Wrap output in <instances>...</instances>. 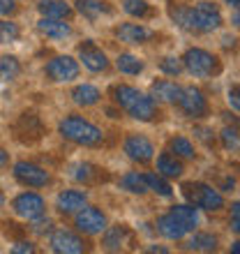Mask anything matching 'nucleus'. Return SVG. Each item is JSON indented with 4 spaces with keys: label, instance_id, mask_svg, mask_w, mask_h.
<instances>
[{
    "label": "nucleus",
    "instance_id": "obj_26",
    "mask_svg": "<svg viewBox=\"0 0 240 254\" xmlns=\"http://www.w3.org/2000/svg\"><path fill=\"white\" fill-rule=\"evenodd\" d=\"M169 150L176 157H182V160H194V155H196L192 141L187 139V136H174V139L169 141Z\"/></svg>",
    "mask_w": 240,
    "mask_h": 254
},
{
    "label": "nucleus",
    "instance_id": "obj_30",
    "mask_svg": "<svg viewBox=\"0 0 240 254\" xmlns=\"http://www.w3.org/2000/svg\"><path fill=\"white\" fill-rule=\"evenodd\" d=\"M107 234H104V248L107 250H120L122 248V243H125V229L122 227H111V229H104Z\"/></svg>",
    "mask_w": 240,
    "mask_h": 254
},
{
    "label": "nucleus",
    "instance_id": "obj_13",
    "mask_svg": "<svg viewBox=\"0 0 240 254\" xmlns=\"http://www.w3.org/2000/svg\"><path fill=\"white\" fill-rule=\"evenodd\" d=\"M79 61L83 63V67L90 69V72H104L109 67L107 54H104L102 49L95 47L93 42H86V44L79 47Z\"/></svg>",
    "mask_w": 240,
    "mask_h": 254
},
{
    "label": "nucleus",
    "instance_id": "obj_20",
    "mask_svg": "<svg viewBox=\"0 0 240 254\" xmlns=\"http://www.w3.org/2000/svg\"><path fill=\"white\" fill-rule=\"evenodd\" d=\"M182 171H185V169H182V164H180V160L176 155L162 153L160 157H157V174L164 176V178H180Z\"/></svg>",
    "mask_w": 240,
    "mask_h": 254
},
{
    "label": "nucleus",
    "instance_id": "obj_29",
    "mask_svg": "<svg viewBox=\"0 0 240 254\" xmlns=\"http://www.w3.org/2000/svg\"><path fill=\"white\" fill-rule=\"evenodd\" d=\"M143 178H146L148 190L157 192L160 196H171V194H174L171 185H169V183L164 181V176H160V174H143Z\"/></svg>",
    "mask_w": 240,
    "mask_h": 254
},
{
    "label": "nucleus",
    "instance_id": "obj_19",
    "mask_svg": "<svg viewBox=\"0 0 240 254\" xmlns=\"http://www.w3.org/2000/svg\"><path fill=\"white\" fill-rule=\"evenodd\" d=\"M42 16H47V19H62L67 21L72 16V7L67 5L65 0H40V5H37Z\"/></svg>",
    "mask_w": 240,
    "mask_h": 254
},
{
    "label": "nucleus",
    "instance_id": "obj_42",
    "mask_svg": "<svg viewBox=\"0 0 240 254\" xmlns=\"http://www.w3.org/2000/svg\"><path fill=\"white\" fill-rule=\"evenodd\" d=\"M196 134H199V136H201V139H203V141H206V143H210V139H208V134H210V132H208V129H203V127H199V129H196Z\"/></svg>",
    "mask_w": 240,
    "mask_h": 254
},
{
    "label": "nucleus",
    "instance_id": "obj_39",
    "mask_svg": "<svg viewBox=\"0 0 240 254\" xmlns=\"http://www.w3.org/2000/svg\"><path fill=\"white\" fill-rule=\"evenodd\" d=\"M229 102H231V107L234 111H240V100H238V86H234L229 90Z\"/></svg>",
    "mask_w": 240,
    "mask_h": 254
},
{
    "label": "nucleus",
    "instance_id": "obj_44",
    "mask_svg": "<svg viewBox=\"0 0 240 254\" xmlns=\"http://www.w3.org/2000/svg\"><path fill=\"white\" fill-rule=\"evenodd\" d=\"M224 2H227L231 9H238V5H240V0H224Z\"/></svg>",
    "mask_w": 240,
    "mask_h": 254
},
{
    "label": "nucleus",
    "instance_id": "obj_45",
    "mask_svg": "<svg viewBox=\"0 0 240 254\" xmlns=\"http://www.w3.org/2000/svg\"><path fill=\"white\" fill-rule=\"evenodd\" d=\"M150 252H169L167 248H150Z\"/></svg>",
    "mask_w": 240,
    "mask_h": 254
},
{
    "label": "nucleus",
    "instance_id": "obj_3",
    "mask_svg": "<svg viewBox=\"0 0 240 254\" xmlns=\"http://www.w3.org/2000/svg\"><path fill=\"white\" fill-rule=\"evenodd\" d=\"M182 194L194 208H203V210H210V213L224 208V196L206 183H185Z\"/></svg>",
    "mask_w": 240,
    "mask_h": 254
},
{
    "label": "nucleus",
    "instance_id": "obj_2",
    "mask_svg": "<svg viewBox=\"0 0 240 254\" xmlns=\"http://www.w3.org/2000/svg\"><path fill=\"white\" fill-rule=\"evenodd\" d=\"M60 134L65 136L67 141H74L79 146H97L102 141V129L93 123L83 121L79 116H69L65 121H60L58 125Z\"/></svg>",
    "mask_w": 240,
    "mask_h": 254
},
{
    "label": "nucleus",
    "instance_id": "obj_34",
    "mask_svg": "<svg viewBox=\"0 0 240 254\" xmlns=\"http://www.w3.org/2000/svg\"><path fill=\"white\" fill-rule=\"evenodd\" d=\"M160 69L164 74H169V76H178V74L182 72V61H180V58H174V56H167V58H162Z\"/></svg>",
    "mask_w": 240,
    "mask_h": 254
},
{
    "label": "nucleus",
    "instance_id": "obj_18",
    "mask_svg": "<svg viewBox=\"0 0 240 254\" xmlns=\"http://www.w3.org/2000/svg\"><path fill=\"white\" fill-rule=\"evenodd\" d=\"M37 30L42 35H47V37H54V40H65L72 35V28L69 23H65L62 19H40L37 21Z\"/></svg>",
    "mask_w": 240,
    "mask_h": 254
},
{
    "label": "nucleus",
    "instance_id": "obj_10",
    "mask_svg": "<svg viewBox=\"0 0 240 254\" xmlns=\"http://www.w3.org/2000/svg\"><path fill=\"white\" fill-rule=\"evenodd\" d=\"M14 178L21 185H26V188H44L51 181L49 171H44V169L33 164V162H16L14 164Z\"/></svg>",
    "mask_w": 240,
    "mask_h": 254
},
{
    "label": "nucleus",
    "instance_id": "obj_37",
    "mask_svg": "<svg viewBox=\"0 0 240 254\" xmlns=\"http://www.w3.org/2000/svg\"><path fill=\"white\" fill-rule=\"evenodd\" d=\"M12 252L14 254H30V252H35V245L30 241H21L12 248Z\"/></svg>",
    "mask_w": 240,
    "mask_h": 254
},
{
    "label": "nucleus",
    "instance_id": "obj_27",
    "mask_svg": "<svg viewBox=\"0 0 240 254\" xmlns=\"http://www.w3.org/2000/svg\"><path fill=\"white\" fill-rule=\"evenodd\" d=\"M116 67H118L122 74H127V76H136V74L143 72V63L132 54H120L118 61H116Z\"/></svg>",
    "mask_w": 240,
    "mask_h": 254
},
{
    "label": "nucleus",
    "instance_id": "obj_1",
    "mask_svg": "<svg viewBox=\"0 0 240 254\" xmlns=\"http://www.w3.org/2000/svg\"><path fill=\"white\" fill-rule=\"evenodd\" d=\"M114 100L120 109H125L127 114L132 116V118H136V121L148 123L157 116V104H155L153 95L141 93L139 88H134V86H127V83L116 86Z\"/></svg>",
    "mask_w": 240,
    "mask_h": 254
},
{
    "label": "nucleus",
    "instance_id": "obj_8",
    "mask_svg": "<svg viewBox=\"0 0 240 254\" xmlns=\"http://www.w3.org/2000/svg\"><path fill=\"white\" fill-rule=\"evenodd\" d=\"M47 76L56 83H67L79 76V63L72 56H56L47 63Z\"/></svg>",
    "mask_w": 240,
    "mask_h": 254
},
{
    "label": "nucleus",
    "instance_id": "obj_41",
    "mask_svg": "<svg viewBox=\"0 0 240 254\" xmlns=\"http://www.w3.org/2000/svg\"><path fill=\"white\" fill-rule=\"evenodd\" d=\"M234 188H236V181H234V178H227V181L222 183V190H224V192H231Z\"/></svg>",
    "mask_w": 240,
    "mask_h": 254
},
{
    "label": "nucleus",
    "instance_id": "obj_6",
    "mask_svg": "<svg viewBox=\"0 0 240 254\" xmlns=\"http://www.w3.org/2000/svg\"><path fill=\"white\" fill-rule=\"evenodd\" d=\"M178 107L182 109V114L187 118H203L208 114V100L203 90L196 86H185L182 93H180V100H178Z\"/></svg>",
    "mask_w": 240,
    "mask_h": 254
},
{
    "label": "nucleus",
    "instance_id": "obj_33",
    "mask_svg": "<svg viewBox=\"0 0 240 254\" xmlns=\"http://www.w3.org/2000/svg\"><path fill=\"white\" fill-rule=\"evenodd\" d=\"M171 19L185 30H192L189 26V7L187 5H171Z\"/></svg>",
    "mask_w": 240,
    "mask_h": 254
},
{
    "label": "nucleus",
    "instance_id": "obj_16",
    "mask_svg": "<svg viewBox=\"0 0 240 254\" xmlns=\"http://www.w3.org/2000/svg\"><path fill=\"white\" fill-rule=\"evenodd\" d=\"M180 93H182V88L169 79H160L153 83V100L167 102V104H178Z\"/></svg>",
    "mask_w": 240,
    "mask_h": 254
},
{
    "label": "nucleus",
    "instance_id": "obj_17",
    "mask_svg": "<svg viewBox=\"0 0 240 254\" xmlns=\"http://www.w3.org/2000/svg\"><path fill=\"white\" fill-rule=\"evenodd\" d=\"M157 231H160L164 238H169V241H180V238H185V236L189 234L171 213L157 217Z\"/></svg>",
    "mask_w": 240,
    "mask_h": 254
},
{
    "label": "nucleus",
    "instance_id": "obj_46",
    "mask_svg": "<svg viewBox=\"0 0 240 254\" xmlns=\"http://www.w3.org/2000/svg\"><path fill=\"white\" fill-rule=\"evenodd\" d=\"M5 206V194H2V190H0V208Z\"/></svg>",
    "mask_w": 240,
    "mask_h": 254
},
{
    "label": "nucleus",
    "instance_id": "obj_38",
    "mask_svg": "<svg viewBox=\"0 0 240 254\" xmlns=\"http://www.w3.org/2000/svg\"><path fill=\"white\" fill-rule=\"evenodd\" d=\"M231 229H234L236 234L240 231V206H238V203H234V206H231Z\"/></svg>",
    "mask_w": 240,
    "mask_h": 254
},
{
    "label": "nucleus",
    "instance_id": "obj_43",
    "mask_svg": "<svg viewBox=\"0 0 240 254\" xmlns=\"http://www.w3.org/2000/svg\"><path fill=\"white\" fill-rule=\"evenodd\" d=\"M5 164H7V153L0 148V167H5Z\"/></svg>",
    "mask_w": 240,
    "mask_h": 254
},
{
    "label": "nucleus",
    "instance_id": "obj_21",
    "mask_svg": "<svg viewBox=\"0 0 240 254\" xmlns=\"http://www.w3.org/2000/svg\"><path fill=\"white\" fill-rule=\"evenodd\" d=\"M169 213L174 215L176 220L187 229V231H194L196 224H199V213H196V208L192 203H180V206H174Z\"/></svg>",
    "mask_w": 240,
    "mask_h": 254
},
{
    "label": "nucleus",
    "instance_id": "obj_40",
    "mask_svg": "<svg viewBox=\"0 0 240 254\" xmlns=\"http://www.w3.org/2000/svg\"><path fill=\"white\" fill-rule=\"evenodd\" d=\"M16 9L14 0H0V14H12Z\"/></svg>",
    "mask_w": 240,
    "mask_h": 254
},
{
    "label": "nucleus",
    "instance_id": "obj_4",
    "mask_svg": "<svg viewBox=\"0 0 240 254\" xmlns=\"http://www.w3.org/2000/svg\"><path fill=\"white\" fill-rule=\"evenodd\" d=\"M182 67H185L189 74L194 76H210V74L220 72V61L217 56H213L206 49H187L185 56H182Z\"/></svg>",
    "mask_w": 240,
    "mask_h": 254
},
{
    "label": "nucleus",
    "instance_id": "obj_11",
    "mask_svg": "<svg viewBox=\"0 0 240 254\" xmlns=\"http://www.w3.org/2000/svg\"><path fill=\"white\" fill-rule=\"evenodd\" d=\"M125 153L129 160L134 162H141V164H146V162L153 160L155 155V146L150 143V139L146 136H141V134H132V136H127L125 139Z\"/></svg>",
    "mask_w": 240,
    "mask_h": 254
},
{
    "label": "nucleus",
    "instance_id": "obj_36",
    "mask_svg": "<svg viewBox=\"0 0 240 254\" xmlns=\"http://www.w3.org/2000/svg\"><path fill=\"white\" fill-rule=\"evenodd\" d=\"M93 174H95V167L93 164H76L74 167V174H72V178H76V181H83V183H88L90 178H93Z\"/></svg>",
    "mask_w": 240,
    "mask_h": 254
},
{
    "label": "nucleus",
    "instance_id": "obj_12",
    "mask_svg": "<svg viewBox=\"0 0 240 254\" xmlns=\"http://www.w3.org/2000/svg\"><path fill=\"white\" fill-rule=\"evenodd\" d=\"M51 248H54V252H60V254H81L86 250V243L81 241L76 234H72V231L58 229L51 236Z\"/></svg>",
    "mask_w": 240,
    "mask_h": 254
},
{
    "label": "nucleus",
    "instance_id": "obj_35",
    "mask_svg": "<svg viewBox=\"0 0 240 254\" xmlns=\"http://www.w3.org/2000/svg\"><path fill=\"white\" fill-rule=\"evenodd\" d=\"M222 143H224V148H227V150L236 153V150H238V146H240L238 129H236V127H224V129H222Z\"/></svg>",
    "mask_w": 240,
    "mask_h": 254
},
{
    "label": "nucleus",
    "instance_id": "obj_31",
    "mask_svg": "<svg viewBox=\"0 0 240 254\" xmlns=\"http://www.w3.org/2000/svg\"><path fill=\"white\" fill-rule=\"evenodd\" d=\"M122 9H125L129 16H136V19H143L150 12V5L146 0H122Z\"/></svg>",
    "mask_w": 240,
    "mask_h": 254
},
{
    "label": "nucleus",
    "instance_id": "obj_32",
    "mask_svg": "<svg viewBox=\"0 0 240 254\" xmlns=\"http://www.w3.org/2000/svg\"><path fill=\"white\" fill-rule=\"evenodd\" d=\"M19 26L12 23V21H0V44H9V42L19 40Z\"/></svg>",
    "mask_w": 240,
    "mask_h": 254
},
{
    "label": "nucleus",
    "instance_id": "obj_5",
    "mask_svg": "<svg viewBox=\"0 0 240 254\" xmlns=\"http://www.w3.org/2000/svg\"><path fill=\"white\" fill-rule=\"evenodd\" d=\"M222 23V12L215 2H199V5L189 7V26L192 30L199 33H210L215 28H220Z\"/></svg>",
    "mask_w": 240,
    "mask_h": 254
},
{
    "label": "nucleus",
    "instance_id": "obj_23",
    "mask_svg": "<svg viewBox=\"0 0 240 254\" xmlns=\"http://www.w3.org/2000/svg\"><path fill=\"white\" fill-rule=\"evenodd\" d=\"M187 248L196 250V252H213V250H217V236L206 234V231H196L187 241Z\"/></svg>",
    "mask_w": 240,
    "mask_h": 254
},
{
    "label": "nucleus",
    "instance_id": "obj_7",
    "mask_svg": "<svg viewBox=\"0 0 240 254\" xmlns=\"http://www.w3.org/2000/svg\"><path fill=\"white\" fill-rule=\"evenodd\" d=\"M12 208L19 217L33 222V220H37V217H44L47 203H44V199H42L37 192H23L12 201Z\"/></svg>",
    "mask_w": 240,
    "mask_h": 254
},
{
    "label": "nucleus",
    "instance_id": "obj_15",
    "mask_svg": "<svg viewBox=\"0 0 240 254\" xmlns=\"http://www.w3.org/2000/svg\"><path fill=\"white\" fill-rule=\"evenodd\" d=\"M88 201V194L83 190H65V192L58 194V201H56V206H58L60 213H79L81 208L86 206Z\"/></svg>",
    "mask_w": 240,
    "mask_h": 254
},
{
    "label": "nucleus",
    "instance_id": "obj_9",
    "mask_svg": "<svg viewBox=\"0 0 240 254\" xmlns=\"http://www.w3.org/2000/svg\"><path fill=\"white\" fill-rule=\"evenodd\" d=\"M76 229H79L81 234H88V236H97L102 234L104 229H107V215L102 213L100 208H93V206H83L76 215V220H74Z\"/></svg>",
    "mask_w": 240,
    "mask_h": 254
},
{
    "label": "nucleus",
    "instance_id": "obj_14",
    "mask_svg": "<svg viewBox=\"0 0 240 254\" xmlns=\"http://www.w3.org/2000/svg\"><path fill=\"white\" fill-rule=\"evenodd\" d=\"M116 37H118L120 42H125V44L136 47V44H146V42L153 37V33H150L146 26H141V23H120V26L116 28Z\"/></svg>",
    "mask_w": 240,
    "mask_h": 254
},
{
    "label": "nucleus",
    "instance_id": "obj_25",
    "mask_svg": "<svg viewBox=\"0 0 240 254\" xmlns=\"http://www.w3.org/2000/svg\"><path fill=\"white\" fill-rule=\"evenodd\" d=\"M120 188L127 190V192H132V194H146L148 192L146 178H143V174H139V171H129V174L122 176V178H120Z\"/></svg>",
    "mask_w": 240,
    "mask_h": 254
},
{
    "label": "nucleus",
    "instance_id": "obj_22",
    "mask_svg": "<svg viewBox=\"0 0 240 254\" xmlns=\"http://www.w3.org/2000/svg\"><path fill=\"white\" fill-rule=\"evenodd\" d=\"M100 90L95 86H90V83H79V86L72 90V100L74 104H79V107H93V104H97L100 102Z\"/></svg>",
    "mask_w": 240,
    "mask_h": 254
},
{
    "label": "nucleus",
    "instance_id": "obj_28",
    "mask_svg": "<svg viewBox=\"0 0 240 254\" xmlns=\"http://www.w3.org/2000/svg\"><path fill=\"white\" fill-rule=\"evenodd\" d=\"M21 74V63L14 56H0V81H14Z\"/></svg>",
    "mask_w": 240,
    "mask_h": 254
},
{
    "label": "nucleus",
    "instance_id": "obj_24",
    "mask_svg": "<svg viewBox=\"0 0 240 254\" xmlns=\"http://www.w3.org/2000/svg\"><path fill=\"white\" fill-rule=\"evenodd\" d=\"M76 9H79L86 19H100L102 14H109L107 2H102V0H76Z\"/></svg>",
    "mask_w": 240,
    "mask_h": 254
}]
</instances>
